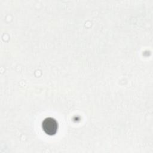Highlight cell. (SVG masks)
I'll return each mask as SVG.
<instances>
[{"instance_id":"cell-1","label":"cell","mask_w":153,"mask_h":153,"mask_svg":"<svg viewBox=\"0 0 153 153\" xmlns=\"http://www.w3.org/2000/svg\"><path fill=\"white\" fill-rule=\"evenodd\" d=\"M42 128L47 134L53 136L57 131L58 124L55 119L51 117H48L42 121Z\"/></svg>"}]
</instances>
